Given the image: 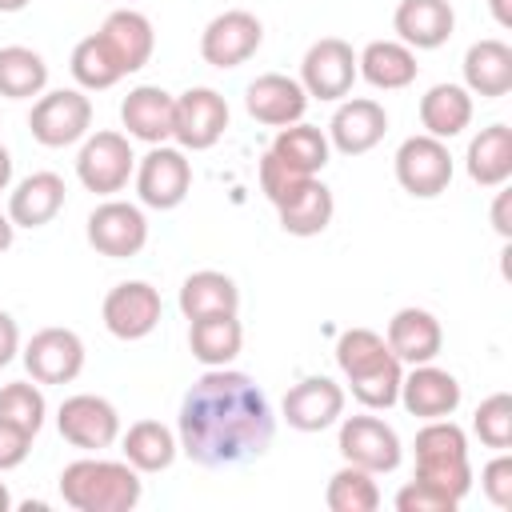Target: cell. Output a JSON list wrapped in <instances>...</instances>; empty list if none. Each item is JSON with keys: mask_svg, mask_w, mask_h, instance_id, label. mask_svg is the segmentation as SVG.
Segmentation results:
<instances>
[{"mask_svg": "<svg viewBox=\"0 0 512 512\" xmlns=\"http://www.w3.org/2000/svg\"><path fill=\"white\" fill-rule=\"evenodd\" d=\"M276 436L264 388L236 368H208L180 400L176 440L200 468H236L260 460Z\"/></svg>", "mask_w": 512, "mask_h": 512, "instance_id": "obj_1", "label": "cell"}, {"mask_svg": "<svg viewBox=\"0 0 512 512\" xmlns=\"http://www.w3.org/2000/svg\"><path fill=\"white\" fill-rule=\"evenodd\" d=\"M336 364H340L352 396L368 412H384V408H392L400 400L404 364L392 356V348L384 344L380 332H372V328H344L336 336Z\"/></svg>", "mask_w": 512, "mask_h": 512, "instance_id": "obj_2", "label": "cell"}, {"mask_svg": "<svg viewBox=\"0 0 512 512\" xmlns=\"http://www.w3.org/2000/svg\"><path fill=\"white\" fill-rule=\"evenodd\" d=\"M140 496L144 484L128 460L84 456L60 472V500L76 512H128L140 504Z\"/></svg>", "mask_w": 512, "mask_h": 512, "instance_id": "obj_3", "label": "cell"}, {"mask_svg": "<svg viewBox=\"0 0 512 512\" xmlns=\"http://www.w3.org/2000/svg\"><path fill=\"white\" fill-rule=\"evenodd\" d=\"M416 476L432 484L436 492L452 496L456 504L468 496L472 488V464H468V436L464 428L444 416V420H424V428L416 432Z\"/></svg>", "mask_w": 512, "mask_h": 512, "instance_id": "obj_4", "label": "cell"}, {"mask_svg": "<svg viewBox=\"0 0 512 512\" xmlns=\"http://www.w3.org/2000/svg\"><path fill=\"white\" fill-rule=\"evenodd\" d=\"M88 128H92V100L84 96V88L40 92V100L28 112V132L44 148H68L84 140Z\"/></svg>", "mask_w": 512, "mask_h": 512, "instance_id": "obj_5", "label": "cell"}, {"mask_svg": "<svg viewBox=\"0 0 512 512\" xmlns=\"http://www.w3.org/2000/svg\"><path fill=\"white\" fill-rule=\"evenodd\" d=\"M340 436H336V448L344 456V464H356L372 476H384V472H396L400 468V436L392 424H384L380 416H340Z\"/></svg>", "mask_w": 512, "mask_h": 512, "instance_id": "obj_6", "label": "cell"}, {"mask_svg": "<svg viewBox=\"0 0 512 512\" xmlns=\"http://www.w3.org/2000/svg\"><path fill=\"white\" fill-rule=\"evenodd\" d=\"M392 168H396V184L408 196L432 200V196L448 192V184H452V152H448V140H436L428 132L408 136L396 148Z\"/></svg>", "mask_w": 512, "mask_h": 512, "instance_id": "obj_7", "label": "cell"}, {"mask_svg": "<svg viewBox=\"0 0 512 512\" xmlns=\"http://www.w3.org/2000/svg\"><path fill=\"white\" fill-rule=\"evenodd\" d=\"M136 196L144 208L168 212L180 208L188 188H192V160L184 156V148H168V144H152L148 156L136 160Z\"/></svg>", "mask_w": 512, "mask_h": 512, "instance_id": "obj_8", "label": "cell"}, {"mask_svg": "<svg viewBox=\"0 0 512 512\" xmlns=\"http://www.w3.org/2000/svg\"><path fill=\"white\" fill-rule=\"evenodd\" d=\"M136 172V156H132V144L124 132H92L84 136L80 144V156H76V176L88 192L96 196H116L128 176Z\"/></svg>", "mask_w": 512, "mask_h": 512, "instance_id": "obj_9", "label": "cell"}, {"mask_svg": "<svg viewBox=\"0 0 512 512\" xmlns=\"http://www.w3.org/2000/svg\"><path fill=\"white\" fill-rule=\"evenodd\" d=\"M56 428L72 448L84 452H104L120 440V412L112 400L92 396V392H76L60 404L56 412Z\"/></svg>", "mask_w": 512, "mask_h": 512, "instance_id": "obj_10", "label": "cell"}, {"mask_svg": "<svg viewBox=\"0 0 512 512\" xmlns=\"http://www.w3.org/2000/svg\"><path fill=\"white\" fill-rule=\"evenodd\" d=\"M356 52L348 40L340 36H324L316 40L304 60H300V88L308 92V100H344L356 84Z\"/></svg>", "mask_w": 512, "mask_h": 512, "instance_id": "obj_11", "label": "cell"}, {"mask_svg": "<svg viewBox=\"0 0 512 512\" xmlns=\"http://www.w3.org/2000/svg\"><path fill=\"white\" fill-rule=\"evenodd\" d=\"M260 44H264V24L244 8L212 16L200 32V56L212 68H240L244 60L256 56Z\"/></svg>", "mask_w": 512, "mask_h": 512, "instance_id": "obj_12", "label": "cell"}, {"mask_svg": "<svg viewBox=\"0 0 512 512\" xmlns=\"http://www.w3.org/2000/svg\"><path fill=\"white\" fill-rule=\"evenodd\" d=\"M88 244L100 256L128 260L148 244V220L128 200H104L88 212Z\"/></svg>", "mask_w": 512, "mask_h": 512, "instance_id": "obj_13", "label": "cell"}, {"mask_svg": "<svg viewBox=\"0 0 512 512\" xmlns=\"http://www.w3.org/2000/svg\"><path fill=\"white\" fill-rule=\"evenodd\" d=\"M20 360L36 384H72L84 372V340L72 328H40Z\"/></svg>", "mask_w": 512, "mask_h": 512, "instance_id": "obj_14", "label": "cell"}, {"mask_svg": "<svg viewBox=\"0 0 512 512\" xmlns=\"http://www.w3.org/2000/svg\"><path fill=\"white\" fill-rule=\"evenodd\" d=\"M228 128V100L216 88H188L176 96V124L172 140L184 152H204L212 148Z\"/></svg>", "mask_w": 512, "mask_h": 512, "instance_id": "obj_15", "label": "cell"}, {"mask_svg": "<svg viewBox=\"0 0 512 512\" xmlns=\"http://www.w3.org/2000/svg\"><path fill=\"white\" fill-rule=\"evenodd\" d=\"M160 292L148 284V280H124L116 284L108 296H104V328L116 336V340H144L156 324H160Z\"/></svg>", "mask_w": 512, "mask_h": 512, "instance_id": "obj_16", "label": "cell"}, {"mask_svg": "<svg viewBox=\"0 0 512 512\" xmlns=\"http://www.w3.org/2000/svg\"><path fill=\"white\" fill-rule=\"evenodd\" d=\"M280 416L296 432H324L344 416V388L332 376H304L284 392Z\"/></svg>", "mask_w": 512, "mask_h": 512, "instance_id": "obj_17", "label": "cell"}, {"mask_svg": "<svg viewBox=\"0 0 512 512\" xmlns=\"http://www.w3.org/2000/svg\"><path fill=\"white\" fill-rule=\"evenodd\" d=\"M388 132V112L372 96H348L328 120V144L344 156H364L372 152Z\"/></svg>", "mask_w": 512, "mask_h": 512, "instance_id": "obj_18", "label": "cell"}, {"mask_svg": "<svg viewBox=\"0 0 512 512\" xmlns=\"http://www.w3.org/2000/svg\"><path fill=\"white\" fill-rule=\"evenodd\" d=\"M408 408V416L416 420H444L460 408V380L448 368L428 364H412V372H404L400 380V400Z\"/></svg>", "mask_w": 512, "mask_h": 512, "instance_id": "obj_19", "label": "cell"}, {"mask_svg": "<svg viewBox=\"0 0 512 512\" xmlns=\"http://www.w3.org/2000/svg\"><path fill=\"white\" fill-rule=\"evenodd\" d=\"M244 108L256 124H268V128H288L296 120H304V108H308V92L300 88L296 76H284V72H264L256 76L248 88H244Z\"/></svg>", "mask_w": 512, "mask_h": 512, "instance_id": "obj_20", "label": "cell"}, {"mask_svg": "<svg viewBox=\"0 0 512 512\" xmlns=\"http://www.w3.org/2000/svg\"><path fill=\"white\" fill-rule=\"evenodd\" d=\"M120 124L128 128L132 140L140 144H168L172 140V124H176V96L164 92L160 84H140L124 96L120 104Z\"/></svg>", "mask_w": 512, "mask_h": 512, "instance_id": "obj_21", "label": "cell"}, {"mask_svg": "<svg viewBox=\"0 0 512 512\" xmlns=\"http://www.w3.org/2000/svg\"><path fill=\"white\" fill-rule=\"evenodd\" d=\"M392 28H396V40L408 44L412 52H432L448 44L456 28V12L448 0H400L392 12Z\"/></svg>", "mask_w": 512, "mask_h": 512, "instance_id": "obj_22", "label": "cell"}, {"mask_svg": "<svg viewBox=\"0 0 512 512\" xmlns=\"http://www.w3.org/2000/svg\"><path fill=\"white\" fill-rule=\"evenodd\" d=\"M384 344L400 364H428L440 356L444 332L428 308H400L384 328Z\"/></svg>", "mask_w": 512, "mask_h": 512, "instance_id": "obj_23", "label": "cell"}, {"mask_svg": "<svg viewBox=\"0 0 512 512\" xmlns=\"http://www.w3.org/2000/svg\"><path fill=\"white\" fill-rule=\"evenodd\" d=\"M100 40L108 44L112 60L120 64V72H140L148 60H152V48H156V32H152V20L136 8H116L104 24H100Z\"/></svg>", "mask_w": 512, "mask_h": 512, "instance_id": "obj_24", "label": "cell"}, {"mask_svg": "<svg viewBox=\"0 0 512 512\" xmlns=\"http://www.w3.org/2000/svg\"><path fill=\"white\" fill-rule=\"evenodd\" d=\"M64 208V180L56 172H32L8 192V220L16 228H44Z\"/></svg>", "mask_w": 512, "mask_h": 512, "instance_id": "obj_25", "label": "cell"}, {"mask_svg": "<svg viewBox=\"0 0 512 512\" xmlns=\"http://www.w3.org/2000/svg\"><path fill=\"white\" fill-rule=\"evenodd\" d=\"M464 88L484 100H500L512 92V48L504 40H476L464 52Z\"/></svg>", "mask_w": 512, "mask_h": 512, "instance_id": "obj_26", "label": "cell"}, {"mask_svg": "<svg viewBox=\"0 0 512 512\" xmlns=\"http://www.w3.org/2000/svg\"><path fill=\"white\" fill-rule=\"evenodd\" d=\"M464 168L472 184L480 188H504L512 176V128L508 124H488L468 140Z\"/></svg>", "mask_w": 512, "mask_h": 512, "instance_id": "obj_27", "label": "cell"}, {"mask_svg": "<svg viewBox=\"0 0 512 512\" xmlns=\"http://www.w3.org/2000/svg\"><path fill=\"white\" fill-rule=\"evenodd\" d=\"M276 216H280V228L288 236H320L332 224V216H336L332 188L320 184L316 176H308L292 196H284L276 204Z\"/></svg>", "mask_w": 512, "mask_h": 512, "instance_id": "obj_28", "label": "cell"}, {"mask_svg": "<svg viewBox=\"0 0 512 512\" xmlns=\"http://www.w3.org/2000/svg\"><path fill=\"white\" fill-rule=\"evenodd\" d=\"M356 72L380 88V92H400L416 80L420 64H416V52L400 40H372L364 52H356Z\"/></svg>", "mask_w": 512, "mask_h": 512, "instance_id": "obj_29", "label": "cell"}, {"mask_svg": "<svg viewBox=\"0 0 512 512\" xmlns=\"http://www.w3.org/2000/svg\"><path fill=\"white\" fill-rule=\"evenodd\" d=\"M188 348L204 368L232 364L244 348V328H240L236 312H216V316L188 320Z\"/></svg>", "mask_w": 512, "mask_h": 512, "instance_id": "obj_30", "label": "cell"}, {"mask_svg": "<svg viewBox=\"0 0 512 512\" xmlns=\"http://www.w3.org/2000/svg\"><path fill=\"white\" fill-rule=\"evenodd\" d=\"M420 124L436 140H452L472 124V92L464 84H432L420 96Z\"/></svg>", "mask_w": 512, "mask_h": 512, "instance_id": "obj_31", "label": "cell"}, {"mask_svg": "<svg viewBox=\"0 0 512 512\" xmlns=\"http://www.w3.org/2000/svg\"><path fill=\"white\" fill-rule=\"evenodd\" d=\"M120 452H124V460H128L136 472H164V468H172V460L180 456V440H176V432H172L168 424H160V420H136V424L124 432Z\"/></svg>", "mask_w": 512, "mask_h": 512, "instance_id": "obj_32", "label": "cell"}, {"mask_svg": "<svg viewBox=\"0 0 512 512\" xmlns=\"http://www.w3.org/2000/svg\"><path fill=\"white\" fill-rule=\"evenodd\" d=\"M240 308V288L232 276L216 272V268H200L192 276H184L180 284V312L188 320L200 316H216V312H236Z\"/></svg>", "mask_w": 512, "mask_h": 512, "instance_id": "obj_33", "label": "cell"}, {"mask_svg": "<svg viewBox=\"0 0 512 512\" xmlns=\"http://www.w3.org/2000/svg\"><path fill=\"white\" fill-rule=\"evenodd\" d=\"M268 152H272L276 160H284L288 168H296V172H304V176H316V172L328 164L332 144H328V132H320L316 124L296 120V124H288V128H276V140H272Z\"/></svg>", "mask_w": 512, "mask_h": 512, "instance_id": "obj_34", "label": "cell"}, {"mask_svg": "<svg viewBox=\"0 0 512 512\" xmlns=\"http://www.w3.org/2000/svg\"><path fill=\"white\" fill-rule=\"evenodd\" d=\"M48 88V64L40 52L24 44L0 48V96L4 100H32Z\"/></svg>", "mask_w": 512, "mask_h": 512, "instance_id": "obj_35", "label": "cell"}, {"mask_svg": "<svg viewBox=\"0 0 512 512\" xmlns=\"http://www.w3.org/2000/svg\"><path fill=\"white\" fill-rule=\"evenodd\" d=\"M324 504L332 512H376L380 508V488H376V476L356 468V464H344L332 472L328 488H324Z\"/></svg>", "mask_w": 512, "mask_h": 512, "instance_id": "obj_36", "label": "cell"}, {"mask_svg": "<svg viewBox=\"0 0 512 512\" xmlns=\"http://www.w3.org/2000/svg\"><path fill=\"white\" fill-rule=\"evenodd\" d=\"M68 68H72V80H76L84 92H104V88H112V84L124 76V72H120V64L112 60L108 44L100 40V32L84 36V40L72 48Z\"/></svg>", "mask_w": 512, "mask_h": 512, "instance_id": "obj_37", "label": "cell"}, {"mask_svg": "<svg viewBox=\"0 0 512 512\" xmlns=\"http://www.w3.org/2000/svg\"><path fill=\"white\" fill-rule=\"evenodd\" d=\"M0 416L20 424L24 432H40L44 428V416H48V404H44V392L28 380H12L0 388Z\"/></svg>", "mask_w": 512, "mask_h": 512, "instance_id": "obj_38", "label": "cell"}, {"mask_svg": "<svg viewBox=\"0 0 512 512\" xmlns=\"http://www.w3.org/2000/svg\"><path fill=\"white\" fill-rule=\"evenodd\" d=\"M472 428H476L484 448L508 452L512 448V396L508 392H492L488 400H480V408L472 416Z\"/></svg>", "mask_w": 512, "mask_h": 512, "instance_id": "obj_39", "label": "cell"}, {"mask_svg": "<svg viewBox=\"0 0 512 512\" xmlns=\"http://www.w3.org/2000/svg\"><path fill=\"white\" fill-rule=\"evenodd\" d=\"M304 180H308L304 172L288 168V164H284V160H276L272 152H264V156H260V192L272 200V208H276L284 196H292Z\"/></svg>", "mask_w": 512, "mask_h": 512, "instance_id": "obj_40", "label": "cell"}, {"mask_svg": "<svg viewBox=\"0 0 512 512\" xmlns=\"http://www.w3.org/2000/svg\"><path fill=\"white\" fill-rule=\"evenodd\" d=\"M480 492L496 504V508H512V456L496 452L484 468H480Z\"/></svg>", "mask_w": 512, "mask_h": 512, "instance_id": "obj_41", "label": "cell"}, {"mask_svg": "<svg viewBox=\"0 0 512 512\" xmlns=\"http://www.w3.org/2000/svg\"><path fill=\"white\" fill-rule=\"evenodd\" d=\"M396 508L400 512H456V500L436 492L432 484L424 480H408L400 492H396Z\"/></svg>", "mask_w": 512, "mask_h": 512, "instance_id": "obj_42", "label": "cell"}, {"mask_svg": "<svg viewBox=\"0 0 512 512\" xmlns=\"http://www.w3.org/2000/svg\"><path fill=\"white\" fill-rule=\"evenodd\" d=\"M28 452H32V432H24L20 424L0 416V472L20 468L28 460Z\"/></svg>", "mask_w": 512, "mask_h": 512, "instance_id": "obj_43", "label": "cell"}, {"mask_svg": "<svg viewBox=\"0 0 512 512\" xmlns=\"http://www.w3.org/2000/svg\"><path fill=\"white\" fill-rule=\"evenodd\" d=\"M16 352H20V328H16V320L0 308V368H8V364L16 360Z\"/></svg>", "mask_w": 512, "mask_h": 512, "instance_id": "obj_44", "label": "cell"}, {"mask_svg": "<svg viewBox=\"0 0 512 512\" xmlns=\"http://www.w3.org/2000/svg\"><path fill=\"white\" fill-rule=\"evenodd\" d=\"M508 204H512V192H496V204H492V228L508 240L512 236V220H508Z\"/></svg>", "mask_w": 512, "mask_h": 512, "instance_id": "obj_45", "label": "cell"}, {"mask_svg": "<svg viewBox=\"0 0 512 512\" xmlns=\"http://www.w3.org/2000/svg\"><path fill=\"white\" fill-rule=\"evenodd\" d=\"M488 8H492V20L500 28H512V0H488Z\"/></svg>", "mask_w": 512, "mask_h": 512, "instance_id": "obj_46", "label": "cell"}, {"mask_svg": "<svg viewBox=\"0 0 512 512\" xmlns=\"http://www.w3.org/2000/svg\"><path fill=\"white\" fill-rule=\"evenodd\" d=\"M12 240H16V224L8 220V212H0V252H8Z\"/></svg>", "mask_w": 512, "mask_h": 512, "instance_id": "obj_47", "label": "cell"}, {"mask_svg": "<svg viewBox=\"0 0 512 512\" xmlns=\"http://www.w3.org/2000/svg\"><path fill=\"white\" fill-rule=\"evenodd\" d=\"M8 184H12V152L0 144V192H8Z\"/></svg>", "mask_w": 512, "mask_h": 512, "instance_id": "obj_48", "label": "cell"}, {"mask_svg": "<svg viewBox=\"0 0 512 512\" xmlns=\"http://www.w3.org/2000/svg\"><path fill=\"white\" fill-rule=\"evenodd\" d=\"M12 508V492H8V484L0 480V512H8Z\"/></svg>", "mask_w": 512, "mask_h": 512, "instance_id": "obj_49", "label": "cell"}, {"mask_svg": "<svg viewBox=\"0 0 512 512\" xmlns=\"http://www.w3.org/2000/svg\"><path fill=\"white\" fill-rule=\"evenodd\" d=\"M28 8V0H0V12H20Z\"/></svg>", "mask_w": 512, "mask_h": 512, "instance_id": "obj_50", "label": "cell"}]
</instances>
